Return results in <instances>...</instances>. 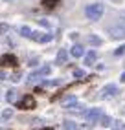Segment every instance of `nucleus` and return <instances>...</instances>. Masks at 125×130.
<instances>
[{
	"label": "nucleus",
	"mask_w": 125,
	"mask_h": 130,
	"mask_svg": "<svg viewBox=\"0 0 125 130\" xmlns=\"http://www.w3.org/2000/svg\"><path fill=\"white\" fill-rule=\"evenodd\" d=\"M85 15L88 20H99L103 17V6L101 4H90L85 7Z\"/></svg>",
	"instance_id": "obj_1"
},
{
	"label": "nucleus",
	"mask_w": 125,
	"mask_h": 130,
	"mask_svg": "<svg viewBox=\"0 0 125 130\" xmlns=\"http://www.w3.org/2000/svg\"><path fill=\"white\" fill-rule=\"evenodd\" d=\"M101 116H103L101 108H88V110L83 112V117L86 119V123H97Z\"/></svg>",
	"instance_id": "obj_2"
},
{
	"label": "nucleus",
	"mask_w": 125,
	"mask_h": 130,
	"mask_svg": "<svg viewBox=\"0 0 125 130\" xmlns=\"http://www.w3.org/2000/svg\"><path fill=\"white\" fill-rule=\"evenodd\" d=\"M50 72H52V68H50V66L46 64V66L39 68L37 72H31V73H30V77H28V81H30V83H33V81H37L39 77H42V75H48Z\"/></svg>",
	"instance_id": "obj_3"
},
{
	"label": "nucleus",
	"mask_w": 125,
	"mask_h": 130,
	"mask_svg": "<svg viewBox=\"0 0 125 130\" xmlns=\"http://www.w3.org/2000/svg\"><path fill=\"white\" fill-rule=\"evenodd\" d=\"M35 42H41V44H44V42H50L53 37L50 35V33H41V31H31V37Z\"/></svg>",
	"instance_id": "obj_4"
},
{
	"label": "nucleus",
	"mask_w": 125,
	"mask_h": 130,
	"mask_svg": "<svg viewBox=\"0 0 125 130\" xmlns=\"http://www.w3.org/2000/svg\"><path fill=\"white\" fill-rule=\"evenodd\" d=\"M118 93V86L116 84H107L101 88V97L103 99H109V97H114V95Z\"/></svg>",
	"instance_id": "obj_5"
},
{
	"label": "nucleus",
	"mask_w": 125,
	"mask_h": 130,
	"mask_svg": "<svg viewBox=\"0 0 125 130\" xmlns=\"http://www.w3.org/2000/svg\"><path fill=\"white\" fill-rule=\"evenodd\" d=\"M110 37H112V39H121V37H125V22L120 24V26L110 28Z\"/></svg>",
	"instance_id": "obj_6"
},
{
	"label": "nucleus",
	"mask_w": 125,
	"mask_h": 130,
	"mask_svg": "<svg viewBox=\"0 0 125 130\" xmlns=\"http://www.w3.org/2000/svg\"><path fill=\"white\" fill-rule=\"evenodd\" d=\"M0 64H4V66H17V57L13 53H4L2 57H0Z\"/></svg>",
	"instance_id": "obj_7"
},
{
	"label": "nucleus",
	"mask_w": 125,
	"mask_h": 130,
	"mask_svg": "<svg viewBox=\"0 0 125 130\" xmlns=\"http://www.w3.org/2000/svg\"><path fill=\"white\" fill-rule=\"evenodd\" d=\"M19 106H20L22 110H30V108H33V106H35V99L31 97V95H24L22 101L19 103Z\"/></svg>",
	"instance_id": "obj_8"
},
{
	"label": "nucleus",
	"mask_w": 125,
	"mask_h": 130,
	"mask_svg": "<svg viewBox=\"0 0 125 130\" xmlns=\"http://www.w3.org/2000/svg\"><path fill=\"white\" fill-rule=\"evenodd\" d=\"M70 53H72V57L79 59V57H83V55H85V50H83V46L74 44V46H72V50H70Z\"/></svg>",
	"instance_id": "obj_9"
},
{
	"label": "nucleus",
	"mask_w": 125,
	"mask_h": 130,
	"mask_svg": "<svg viewBox=\"0 0 125 130\" xmlns=\"http://www.w3.org/2000/svg\"><path fill=\"white\" fill-rule=\"evenodd\" d=\"M66 59H68V51H66V50H59L55 62H57V64H65V62H66Z\"/></svg>",
	"instance_id": "obj_10"
},
{
	"label": "nucleus",
	"mask_w": 125,
	"mask_h": 130,
	"mask_svg": "<svg viewBox=\"0 0 125 130\" xmlns=\"http://www.w3.org/2000/svg\"><path fill=\"white\" fill-rule=\"evenodd\" d=\"M96 59H97V53H96L94 50H90V51H88V53L85 55V64H94V62H96Z\"/></svg>",
	"instance_id": "obj_11"
},
{
	"label": "nucleus",
	"mask_w": 125,
	"mask_h": 130,
	"mask_svg": "<svg viewBox=\"0 0 125 130\" xmlns=\"http://www.w3.org/2000/svg\"><path fill=\"white\" fill-rule=\"evenodd\" d=\"M6 99L9 101V103H17V99H19V93H17V90H7V93H6Z\"/></svg>",
	"instance_id": "obj_12"
},
{
	"label": "nucleus",
	"mask_w": 125,
	"mask_h": 130,
	"mask_svg": "<svg viewBox=\"0 0 125 130\" xmlns=\"http://www.w3.org/2000/svg\"><path fill=\"white\" fill-rule=\"evenodd\" d=\"M74 103H76V97H74V95H68V97H62V99H61V105L65 106V108L72 106Z\"/></svg>",
	"instance_id": "obj_13"
},
{
	"label": "nucleus",
	"mask_w": 125,
	"mask_h": 130,
	"mask_svg": "<svg viewBox=\"0 0 125 130\" xmlns=\"http://www.w3.org/2000/svg\"><path fill=\"white\" fill-rule=\"evenodd\" d=\"M88 44H92V46H99L101 44V39L97 37V35H88Z\"/></svg>",
	"instance_id": "obj_14"
},
{
	"label": "nucleus",
	"mask_w": 125,
	"mask_h": 130,
	"mask_svg": "<svg viewBox=\"0 0 125 130\" xmlns=\"http://www.w3.org/2000/svg\"><path fill=\"white\" fill-rule=\"evenodd\" d=\"M19 33H20L22 37L30 39V37H31V28H28V26H22V28H19Z\"/></svg>",
	"instance_id": "obj_15"
},
{
	"label": "nucleus",
	"mask_w": 125,
	"mask_h": 130,
	"mask_svg": "<svg viewBox=\"0 0 125 130\" xmlns=\"http://www.w3.org/2000/svg\"><path fill=\"white\" fill-rule=\"evenodd\" d=\"M62 126H65V130H79V126L74 123V121H65Z\"/></svg>",
	"instance_id": "obj_16"
},
{
	"label": "nucleus",
	"mask_w": 125,
	"mask_h": 130,
	"mask_svg": "<svg viewBox=\"0 0 125 130\" xmlns=\"http://www.w3.org/2000/svg\"><path fill=\"white\" fill-rule=\"evenodd\" d=\"M0 117H2V121H7L9 117H13V110H11V108H6V110L2 112V116H0Z\"/></svg>",
	"instance_id": "obj_17"
},
{
	"label": "nucleus",
	"mask_w": 125,
	"mask_h": 130,
	"mask_svg": "<svg viewBox=\"0 0 125 130\" xmlns=\"http://www.w3.org/2000/svg\"><path fill=\"white\" fill-rule=\"evenodd\" d=\"M85 75H86V72L81 70V68H76V70H74V77H76V79H83Z\"/></svg>",
	"instance_id": "obj_18"
},
{
	"label": "nucleus",
	"mask_w": 125,
	"mask_h": 130,
	"mask_svg": "<svg viewBox=\"0 0 125 130\" xmlns=\"http://www.w3.org/2000/svg\"><path fill=\"white\" fill-rule=\"evenodd\" d=\"M99 121H101V125H103V126H110V125H112V119H110L109 116H101Z\"/></svg>",
	"instance_id": "obj_19"
},
{
	"label": "nucleus",
	"mask_w": 125,
	"mask_h": 130,
	"mask_svg": "<svg viewBox=\"0 0 125 130\" xmlns=\"http://www.w3.org/2000/svg\"><path fill=\"white\" fill-rule=\"evenodd\" d=\"M57 2H59V0H44L42 4L46 6V7H55V4H57Z\"/></svg>",
	"instance_id": "obj_20"
},
{
	"label": "nucleus",
	"mask_w": 125,
	"mask_h": 130,
	"mask_svg": "<svg viewBox=\"0 0 125 130\" xmlns=\"http://www.w3.org/2000/svg\"><path fill=\"white\" fill-rule=\"evenodd\" d=\"M114 53H116V55H123V53H125V46H120L118 50L114 51Z\"/></svg>",
	"instance_id": "obj_21"
},
{
	"label": "nucleus",
	"mask_w": 125,
	"mask_h": 130,
	"mask_svg": "<svg viewBox=\"0 0 125 130\" xmlns=\"http://www.w3.org/2000/svg\"><path fill=\"white\" fill-rule=\"evenodd\" d=\"M39 24H41V26H44V28H50V22H48L46 19H41V20H39Z\"/></svg>",
	"instance_id": "obj_22"
},
{
	"label": "nucleus",
	"mask_w": 125,
	"mask_h": 130,
	"mask_svg": "<svg viewBox=\"0 0 125 130\" xmlns=\"http://www.w3.org/2000/svg\"><path fill=\"white\" fill-rule=\"evenodd\" d=\"M6 77H7V73L4 70H0V81H6Z\"/></svg>",
	"instance_id": "obj_23"
},
{
	"label": "nucleus",
	"mask_w": 125,
	"mask_h": 130,
	"mask_svg": "<svg viewBox=\"0 0 125 130\" xmlns=\"http://www.w3.org/2000/svg\"><path fill=\"white\" fill-rule=\"evenodd\" d=\"M20 75H22L20 72H17V73H13V81H19V79H20Z\"/></svg>",
	"instance_id": "obj_24"
},
{
	"label": "nucleus",
	"mask_w": 125,
	"mask_h": 130,
	"mask_svg": "<svg viewBox=\"0 0 125 130\" xmlns=\"http://www.w3.org/2000/svg\"><path fill=\"white\" fill-rule=\"evenodd\" d=\"M4 31H7V26H6V24L0 26V33H4Z\"/></svg>",
	"instance_id": "obj_25"
},
{
	"label": "nucleus",
	"mask_w": 125,
	"mask_h": 130,
	"mask_svg": "<svg viewBox=\"0 0 125 130\" xmlns=\"http://www.w3.org/2000/svg\"><path fill=\"white\" fill-rule=\"evenodd\" d=\"M120 81H121V83H125V72L121 73V77H120Z\"/></svg>",
	"instance_id": "obj_26"
},
{
	"label": "nucleus",
	"mask_w": 125,
	"mask_h": 130,
	"mask_svg": "<svg viewBox=\"0 0 125 130\" xmlns=\"http://www.w3.org/2000/svg\"><path fill=\"white\" fill-rule=\"evenodd\" d=\"M0 130H2V128H0Z\"/></svg>",
	"instance_id": "obj_27"
}]
</instances>
